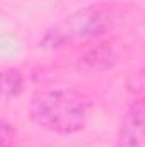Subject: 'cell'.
Masks as SVG:
<instances>
[{
    "mask_svg": "<svg viewBox=\"0 0 145 147\" xmlns=\"http://www.w3.org/2000/svg\"><path fill=\"white\" fill-rule=\"evenodd\" d=\"M14 142V128L7 125V121L2 123V147H9Z\"/></svg>",
    "mask_w": 145,
    "mask_h": 147,
    "instance_id": "cell-7",
    "label": "cell"
},
{
    "mask_svg": "<svg viewBox=\"0 0 145 147\" xmlns=\"http://www.w3.org/2000/svg\"><path fill=\"white\" fill-rule=\"evenodd\" d=\"M128 89L133 92H144L145 91V69L140 72H135L128 79Z\"/></svg>",
    "mask_w": 145,
    "mask_h": 147,
    "instance_id": "cell-6",
    "label": "cell"
},
{
    "mask_svg": "<svg viewBox=\"0 0 145 147\" xmlns=\"http://www.w3.org/2000/svg\"><path fill=\"white\" fill-rule=\"evenodd\" d=\"M118 147H142L145 144V99H138L125 111L119 130Z\"/></svg>",
    "mask_w": 145,
    "mask_h": 147,
    "instance_id": "cell-3",
    "label": "cell"
},
{
    "mask_svg": "<svg viewBox=\"0 0 145 147\" xmlns=\"http://www.w3.org/2000/svg\"><path fill=\"white\" fill-rule=\"evenodd\" d=\"M22 89V77L17 70H7L2 75V91L5 96H17Z\"/></svg>",
    "mask_w": 145,
    "mask_h": 147,
    "instance_id": "cell-5",
    "label": "cell"
},
{
    "mask_svg": "<svg viewBox=\"0 0 145 147\" xmlns=\"http://www.w3.org/2000/svg\"><path fill=\"white\" fill-rule=\"evenodd\" d=\"M29 113L38 127L48 132L70 135L87 125L91 101L73 89H46L33 96Z\"/></svg>",
    "mask_w": 145,
    "mask_h": 147,
    "instance_id": "cell-1",
    "label": "cell"
},
{
    "mask_svg": "<svg viewBox=\"0 0 145 147\" xmlns=\"http://www.w3.org/2000/svg\"><path fill=\"white\" fill-rule=\"evenodd\" d=\"M114 24H116V12L111 5L106 3L87 5L70 14L53 28H50L43 39L39 41V48L58 50L63 46L75 45L79 41L97 38L113 29Z\"/></svg>",
    "mask_w": 145,
    "mask_h": 147,
    "instance_id": "cell-2",
    "label": "cell"
},
{
    "mask_svg": "<svg viewBox=\"0 0 145 147\" xmlns=\"http://www.w3.org/2000/svg\"><path fill=\"white\" fill-rule=\"evenodd\" d=\"M116 50L109 43H101L80 57L79 67L85 72H104L116 63Z\"/></svg>",
    "mask_w": 145,
    "mask_h": 147,
    "instance_id": "cell-4",
    "label": "cell"
}]
</instances>
